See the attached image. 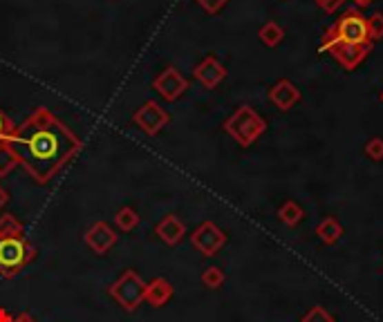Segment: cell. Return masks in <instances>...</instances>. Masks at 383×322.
I'll return each mask as SVG.
<instances>
[{
    "mask_svg": "<svg viewBox=\"0 0 383 322\" xmlns=\"http://www.w3.org/2000/svg\"><path fill=\"white\" fill-rule=\"evenodd\" d=\"M37 184L45 186L83 148L81 139L48 107H37L5 141Z\"/></svg>",
    "mask_w": 383,
    "mask_h": 322,
    "instance_id": "6da1fadb",
    "label": "cell"
},
{
    "mask_svg": "<svg viewBox=\"0 0 383 322\" xmlns=\"http://www.w3.org/2000/svg\"><path fill=\"white\" fill-rule=\"evenodd\" d=\"M372 39L368 34V18L359 9H350L336 18L320 39V52L329 54L338 65L352 72L370 56Z\"/></svg>",
    "mask_w": 383,
    "mask_h": 322,
    "instance_id": "7a4b0ae2",
    "label": "cell"
},
{
    "mask_svg": "<svg viewBox=\"0 0 383 322\" xmlns=\"http://www.w3.org/2000/svg\"><path fill=\"white\" fill-rule=\"evenodd\" d=\"M222 128L240 148H249L267 132V121L251 105H240L238 110L222 123Z\"/></svg>",
    "mask_w": 383,
    "mask_h": 322,
    "instance_id": "3957f363",
    "label": "cell"
},
{
    "mask_svg": "<svg viewBox=\"0 0 383 322\" xmlns=\"http://www.w3.org/2000/svg\"><path fill=\"white\" fill-rule=\"evenodd\" d=\"M34 257H37V248L25 237H0V275L3 277H16Z\"/></svg>",
    "mask_w": 383,
    "mask_h": 322,
    "instance_id": "277c9868",
    "label": "cell"
},
{
    "mask_svg": "<svg viewBox=\"0 0 383 322\" xmlns=\"http://www.w3.org/2000/svg\"><path fill=\"white\" fill-rule=\"evenodd\" d=\"M110 298L119 304L123 311H137L141 304H144V295H146V282L141 280L137 271L126 268L117 280L108 286Z\"/></svg>",
    "mask_w": 383,
    "mask_h": 322,
    "instance_id": "5b68a950",
    "label": "cell"
},
{
    "mask_svg": "<svg viewBox=\"0 0 383 322\" xmlns=\"http://www.w3.org/2000/svg\"><path fill=\"white\" fill-rule=\"evenodd\" d=\"M132 123L137 128L148 134V137H157L168 123H171V114H168L157 101H146L144 105H139L135 112H132Z\"/></svg>",
    "mask_w": 383,
    "mask_h": 322,
    "instance_id": "8992f818",
    "label": "cell"
},
{
    "mask_svg": "<svg viewBox=\"0 0 383 322\" xmlns=\"http://www.w3.org/2000/svg\"><path fill=\"white\" fill-rule=\"evenodd\" d=\"M191 244L198 248L204 257H213L225 248L227 233L222 230L216 222H202L200 226L191 233Z\"/></svg>",
    "mask_w": 383,
    "mask_h": 322,
    "instance_id": "52a82bcc",
    "label": "cell"
},
{
    "mask_svg": "<svg viewBox=\"0 0 383 322\" xmlns=\"http://www.w3.org/2000/svg\"><path fill=\"white\" fill-rule=\"evenodd\" d=\"M153 89L164 98V101H177L189 89V80L182 76V72L168 65L153 78Z\"/></svg>",
    "mask_w": 383,
    "mask_h": 322,
    "instance_id": "ba28073f",
    "label": "cell"
},
{
    "mask_svg": "<svg viewBox=\"0 0 383 322\" xmlns=\"http://www.w3.org/2000/svg\"><path fill=\"white\" fill-rule=\"evenodd\" d=\"M83 242L96 255H105V253H110L114 244H117V233H114V228L108 222H94L92 226L83 233Z\"/></svg>",
    "mask_w": 383,
    "mask_h": 322,
    "instance_id": "9c48e42d",
    "label": "cell"
},
{
    "mask_svg": "<svg viewBox=\"0 0 383 322\" xmlns=\"http://www.w3.org/2000/svg\"><path fill=\"white\" fill-rule=\"evenodd\" d=\"M193 76L198 83H202L207 89H216L222 80L227 78V67L222 65V63L216 58V56H204L198 65L193 69Z\"/></svg>",
    "mask_w": 383,
    "mask_h": 322,
    "instance_id": "30bf717a",
    "label": "cell"
},
{
    "mask_svg": "<svg viewBox=\"0 0 383 322\" xmlns=\"http://www.w3.org/2000/svg\"><path fill=\"white\" fill-rule=\"evenodd\" d=\"M267 96H269V101L278 107L280 112H289L291 107H296L302 101L300 89L293 85L289 78H282V80H278V83H273Z\"/></svg>",
    "mask_w": 383,
    "mask_h": 322,
    "instance_id": "8fae6325",
    "label": "cell"
},
{
    "mask_svg": "<svg viewBox=\"0 0 383 322\" xmlns=\"http://www.w3.org/2000/svg\"><path fill=\"white\" fill-rule=\"evenodd\" d=\"M155 233H157V237L164 242V244L177 246L184 239V235H186V226H184V222L177 217V215H166V217L155 226Z\"/></svg>",
    "mask_w": 383,
    "mask_h": 322,
    "instance_id": "7c38bea8",
    "label": "cell"
},
{
    "mask_svg": "<svg viewBox=\"0 0 383 322\" xmlns=\"http://www.w3.org/2000/svg\"><path fill=\"white\" fill-rule=\"evenodd\" d=\"M173 284L166 280V277H155V280L146 282V295H144V302L150 304V307H164V304L171 302L173 298Z\"/></svg>",
    "mask_w": 383,
    "mask_h": 322,
    "instance_id": "4fadbf2b",
    "label": "cell"
},
{
    "mask_svg": "<svg viewBox=\"0 0 383 322\" xmlns=\"http://www.w3.org/2000/svg\"><path fill=\"white\" fill-rule=\"evenodd\" d=\"M316 235L320 237L323 244L332 246V244H336V242L343 237V224L338 222L336 217H325L316 226Z\"/></svg>",
    "mask_w": 383,
    "mask_h": 322,
    "instance_id": "5bb4252c",
    "label": "cell"
},
{
    "mask_svg": "<svg viewBox=\"0 0 383 322\" xmlns=\"http://www.w3.org/2000/svg\"><path fill=\"white\" fill-rule=\"evenodd\" d=\"M278 219L284 224V226H298V224L305 219V211H302V206L287 200L280 208H278Z\"/></svg>",
    "mask_w": 383,
    "mask_h": 322,
    "instance_id": "9a60e30c",
    "label": "cell"
},
{
    "mask_svg": "<svg viewBox=\"0 0 383 322\" xmlns=\"http://www.w3.org/2000/svg\"><path fill=\"white\" fill-rule=\"evenodd\" d=\"M258 39H260L262 45H267V47H276V45H280L282 39H284V30L278 25V23H265L260 27V32H258Z\"/></svg>",
    "mask_w": 383,
    "mask_h": 322,
    "instance_id": "2e32d148",
    "label": "cell"
},
{
    "mask_svg": "<svg viewBox=\"0 0 383 322\" xmlns=\"http://www.w3.org/2000/svg\"><path fill=\"white\" fill-rule=\"evenodd\" d=\"M114 224H117V228L123 230V233H130L137 228L139 224V215L137 211L132 208V206H123V208L117 211V215H114Z\"/></svg>",
    "mask_w": 383,
    "mask_h": 322,
    "instance_id": "e0dca14e",
    "label": "cell"
},
{
    "mask_svg": "<svg viewBox=\"0 0 383 322\" xmlns=\"http://www.w3.org/2000/svg\"><path fill=\"white\" fill-rule=\"evenodd\" d=\"M23 222L16 215H0V237H23Z\"/></svg>",
    "mask_w": 383,
    "mask_h": 322,
    "instance_id": "ac0fdd59",
    "label": "cell"
},
{
    "mask_svg": "<svg viewBox=\"0 0 383 322\" xmlns=\"http://www.w3.org/2000/svg\"><path fill=\"white\" fill-rule=\"evenodd\" d=\"M200 280H202L204 286H207V289L216 291V289H220L222 284H225L227 275H225V271H222L220 266H207V268H204V273H202Z\"/></svg>",
    "mask_w": 383,
    "mask_h": 322,
    "instance_id": "d6986e66",
    "label": "cell"
},
{
    "mask_svg": "<svg viewBox=\"0 0 383 322\" xmlns=\"http://www.w3.org/2000/svg\"><path fill=\"white\" fill-rule=\"evenodd\" d=\"M16 166H19V159L14 157L10 146H7V143H0V177H7Z\"/></svg>",
    "mask_w": 383,
    "mask_h": 322,
    "instance_id": "ffe728a7",
    "label": "cell"
},
{
    "mask_svg": "<svg viewBox=\"0 0 383 322\" xmlns=\"http://www.w3.org/2000/svg\"><path fill=\"white\" fill-rule=\"evenodd\" d=\"M300 322H336V318L332 316V313H329L327 309H323V307H311L305 316H302V320Z\"/></svg>",
    "mask_w": 383,
    "mask_h": 322,
    "instance_id": "44dd1931",
    "label": "cell"
},
{
    "mask_svg": "<svg viewBox=\"0 0 383 322\" xmlns=\"http://www.w3.org/2000/svg\"><path fill=\"white\" fill-rule=\"evenodd\" d=\"M368 34H370L372 43H377V41L383 39V14L381 12L372 14L368 18Z\"/></svg>",
    "mask_w": 383,
    "mask_h": 322,
    "instance_id": "7402d4cb",
    "label": "cell"
},
{
    "mask_svg": "<svg viewBox=\"0 0 383 322\" xmlns=\"http://www.w3.org/2000/svg\"><path fill=\"white\" fill-rule=\"evenodd\" d=\"M365 155H368L372 161H383V139L381 137H372L365 143Z\"/></svg>",
    "mask_w": 383,
    "mask_h": 322,
    "instance_id": "603a6c76",
    "label": "cell"
},
{
    "mask_svg": "<svg viewBox=\"0 0 383 322\" xmlns=\"http://www.w3.org/2000/svg\"><path fill=\"white\" fill-rule=\"evenodd\" d=\"M195 3H198V5L204 9V12H207V14L216 16V14H220L222 9L227 7L229 0H195Z\"/></svg>",
    "mask_w": 383,
    "mask_h": 322,
    "instance_id": "cb8c5ba5",
    "label": "cell"
},
{
    "mask_svg": "<svg viewBox=\"0 0 383 322\" xmlns=\"http://www.w3.org/2000/svg\"><path fill=\"white\" fill-rule=\"evenodd\" d=\"M14 128H16L14 121L3 110H0V143H5L7 139H10V134L14 132Z\"/></svg>",
    "mask_w": 383,
    "mask_h": 322,
    "instance_id": "d4e9b609",
    "label": "cell"
},
{
    "mask_svg": "<svg viewBox=\"0 0 383 322\" xmlns=\"http://www.w3.org/2000/svg\"><path fill=\"white\" fill-rule=\"evenodd\" d=\"M343 3L345 0H316V5L323 9L325 14H334V12H338V9L343 7Z\"/></svg>",
    "mask_w": 383,
    "mask_h": 322,
    "instance_id": "484cf974",
    "label": "cell"
},
{
    "mask_svg": "<svg viewBox=\"0 0 383 322\" xmlns=\"http://www.w3.org/2000/svg\"><path fill=\"white\" fill-rule=\"evenodd\" d=\"M7 204H10V193H7L5 186H0V211H3Z\"/></svg>",
    "mask_w": 383,
    "mask_h": 322,
    "instance_id": "4316f807",
    "label": "cell"
},
{
    "mask_svg": "<svg viewBox=\"0 0 383 322\" xmlns=\"http://www.w3.org/2000/svg\"><path fill=\"white\" fill-rule=\"evenodd\" d=\"M12 322H37V320H34L32 313L23 311V313H19V316H14V320H12Z\"/></svg>",
    "mask_w": 383,
    "mask_h": 322,
    "instance_id": "83f0119b",
    "label": "cell"
},
{
    "mask_svg": "<svg viewBox=\"0 0 383 322\" xmlns=\"http://www.w3.org/2000/svg\"><path fill=\"white\" fill-rule=\"evenodd\" d=\"M14 316H10V311L7 309H0V322H12Z\"/></svg>",
    "mask_w": 383,
    "mask_h": 322,
    "instance_id": "f1b7e54d",
    "label": "cell"
},
{
    "mask_svg": "<svg viewBox=\"0 0 383 322\" xmlns=\"http://www.w3.org/2000/svg\"><path fill=\"white\" fill-rule=\"evenodd\" d=\"M352 3H354L356 7H359V9H361V7H368V5H372V3H374V0H352Z\"/></svg>",
    "mask_w": 383,
    "mask_h": 322,
    "instance_id": "f546056e",
    "label": "cell"
},
{
    "mask_svg": "<svg viewBox=\"0 0 383 322\" xmlns=\"http://www.w3.org/2000/svg\"><path fill=\"white\" fill-rule=\"evenodd\" d=\"M379 101L383 103V89H381V94H379Z\"/></svg>",
    "mask_w": 383,
    "mask_h": 322,
    "instance_id": "4dcf8cb0",
    "label": "cell"
}]
</instances>
